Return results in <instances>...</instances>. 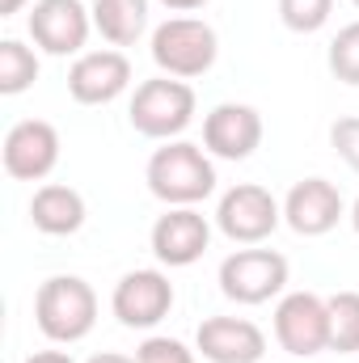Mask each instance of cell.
I'll use <instances>...</instances> for the list:
<instances>
[{
	"label": "cell",
	"mask_w": 359,
	"mask_h": 363,
	"mask_svg": "<svg viewBox=\"0 0 359 363\" xmlns=\"http://www.w3.org/2000/svg\"><path fill=\"white\" fill-rule=\"evenodd\" d=\"M144 178H148V190L161 203H170V207H194V203H203L216 190V165L207 161V152L199 144L174 140V144H165V148L153 152Z\"/></svg>",
	"instance_id": "cell-1"
},
{
	"label": "cell",
	"mask_w": 359,
	"mask_h": 363,
	"mask_svg": "<svg viewBox=\"0 0 359 363\" xmlns=\"http://www.w3.org/2000/svg\"><path fill=\"white\" fill-rule=\"evenodd\" d=\"M34 317L51 342H81L97 321V291L81 274H51L34 296Z\"/></svg>",
	"instance_id": "cell-2"
},
{
	"label": "cell",
	"mask_w": 359,
	"mask_h": 363,
	"mask_svg": "<svg viewBox=\"0 0 359 363\" xmlns=\"http://www.w3.org/2000/svg\"><path fill=\"white\" fill-rule=\"evenodd\" d=\"M216 55H220V38L199 17H170L153 30V64L165 77H178V81L203 77L211 72Z\"/></svg>",
	"instance_id": "cell-3"
},
{
	"label": "cell",
	"mask_w": 359,
	"mask_h": 363,
	"mask_svg": "<svg viewBox=\"0 0 359 363\" xmlns=\"http://www.w3.org/2000/svg\"><path fill=\"white\" fill-rule=\"evenodd\" d=\"M131 127L148 140H174L194 118V89L178 77H157L144 81L131 97Z\"/></svg>",
	"instance_id": "cell-4"
},
{
	"label": "cell",
	"mask_w": 359,
	"mask_h": 363,
	"mask_svg": "<svg viewBox=\"0 0 359 363\" xmlns=\"http://www.w3.org/2000/svg\"><path fill=\"white\" fill-rule=\"evenodd\" d=\"M279 220H283V207L275 203V194H270L267 186H258V182H241V186L224 190V199L216 207L220 233L228 241H237V245L267 241L270 233L279 228Z\"/></svg>",
	"instance_id": "cell-5"
},
{
	"label": "cell",
	"mask_w": 359,
	"mask_h": 363,
	"mask_svg": "<svg viewBox=\"0 0 359 363\" xmlns=\"http://www.w3.org/2000/svg\"><path fill=\"white\" fill-rule=\"evenodd\" d=\"M287 287V258L275 250H237L220 262V291L237 304H267Z\"/></svg>",
	"instance_id": "cell-6"
},
{
	"label": "cell",
	"mask_w": 359,
	"mask_h": 363,
	"mask_svg": "<svg viewBox=\"0 0 359 363\" xmlns=\"http://www.w3.org/2000/svg\"><path fill=\"white\" fill-rule=\"evenodd\" d=\"M275 338L287 355L309 359L330 347V304L313 291H292L275 308Z\"/></svg>",
	"instance_id": "cell-7"
},
{
	"label": "cell",
	"mask_w": 359,
	"mask_h": 363,
	"mask_svg": "<svg viewBox=\"0 0 359 363\" xmlns=\"http://www.w3.org/2000/svg\"><path fill=\"white\" fill-rule=\"evenodd\" d=\"M110 308L127 330H153L174 308V283L161 271H127L114 283Z\"/></svg>",
	"instance_id": "cell-8"
},
{
	"label": "cell",
	"mask_w": 359,
	"mask_h": 363,
	"mask_svg": "<svg viewBox=\"0 0 359 363\" xmlns=\"http://www.w3.org/2000/svg\"><path fill=\"white\" fill-rule=\"evenodd\" d=\"M93 9L81 0H34L30 9V38L47 55H77L89 43Z\"/></svg>",
	"instance_id": "cell-9"
},
{
	"label": "cell",
	"mask_w": 359,
	"mask_h": 363,
	"mask_svg": "<svg viewBox=\"0 0 359 363\" xmlns=\"http://www.w3.org/2000/svg\"><path fill=\"white\" fill-rule=\"evenodd\" d=\"M60 165V131L43 118H21L4 135V174L17 182H43Z\"/></svg>",
	"instance_id": "cell-10"
},
{
	"label": "cell",
	"mask_w": 359,
	"mask_h": 363,
	"mask_svg": "<svg viewBox=\"0 0 359 363\" xmlns=\"http://www.w3.org/2000/svg\"><path fill=\"white\" fill-rule=\"evenodd\" d=\"M203 144L220 161H245L263 144V114L241 101H224L203 118Z\"/></svg>",
	"instance_id": "cell-11"
},
{
	"label": "cell",
	"mask_w": 359,
	"mask_h": 363,
	"mask_svg": "<svg viewBox=\"0 0 359 363\" xmlns=\"http://www.w3.org/2000/svg\"><path fill=\"white\" fill-rule=\"evenodd\" d=\"M343 216H347L343 194H338L334 182H326V178L296 182V186L287 190V199H283V220H287V228L300 233V237H326Z\"/></svg>",
	"instance_id": "cell-12"
},
{
	"label": "cell",
	"mask_w": 359,
	"mask_h": 363,
	"mask_svg": "<svg viewBox=\"0 0 359 363\" xmlns=\"http://www.w3.org/2000/svg\"><path fill=\"white\" fill-rule=\"evenodd\" d=\"M194 351L207 363H258L267 355V334L245 317H207L194 334Z\"/></svg>",
	"instance_id": "cell-13"
},
{
	"label": "cell",
	"mask_w": 359,
	"mask_h": 363,
	"mask_svg": "<svg viewBox=\"0 0 359 363\" xmlns=\"http://www.w3.org/2000/svg\"><path fill=\"white\" fill-rule=\"evenodd\" d=\"M207 241H211V224L194 207H170L153 224V254L165 267H194L207 254Z\"/></svg>",
	"instance_id": "cell-14"
},
{
	"label": "cell",
	"mask_w": 359,
	"mask_h": 363,
	"mask_svg": "<svg viewBox=\"0 0 359 363\" xmlns=\"http://www.w3.org/2000/svg\"><path fill=\"white\" fill-rule=\"evenodd\" d=\"M127 85H131V64L123 51H85L68 72V93L81 106H106L123 97Z\"/></svg>",
	"instance_id": "cell-15"
},
{
	"label": "cell",
	"mask_w": 359,
	"mask_h": 363,
	"mask_svg": "<svg viewBox=\"0 0 359 363\" xmlns=\"http://www.w3.org/2000/svg\"><path fill=\"white\" fill-rule=\"evenodd\" d=\"M30 220L47 237H72L85 224V199L72 186H60V182L38 186L34 199H30Z\"/></svg>",
	"instance_id": "cell-16"
},
{
	"label": "cell",
	"mask_w": 359,
	"mask_h": 363,
	"mask_svg": "<svg viewBox=\"0 0 359 363\" xmlns=\"http://www.w3.org/2000/svg\"><path fill=\"white\" fill-rule=\"evenodd\" d=\"M93 26L106 43L131 47L148 30V0H93Z\"/></svg>",
	"instance_id": "cell-17"
},
{
	"label": "cell",
	"mask_w": 359,
	"mask_h": 363,
	"mask_svg": "<svg viewBox=\"0 0 359 363\" xmlns=\"http://www.w3.org/2000/svg\"><path fill=\"white\" fill-rule=\"evenodd\" d=\"M34 81H38V55L26 43L4 38L0 43V93L4 97H17V93L30 89Z\"/></svg>",
	"instance_id": "cell-18"
},
{
	"label": "cell",
	"mask_w": 359,
	"mask_h": 363,
	"mask_svg": "<svg viewBox=\"0 0 359 363\" xmlns=\"http://www.w3.org/2000/svg\"><path fill=\"white\" fill-rule=\"evenodd\" d=\"M330 304V351L355 355L359 351V291H338Z\"/></svg>",
	"instance_id": "cell-19"
},
{
	"label": "cell",
	"mask_w": 359,
	"mask_h": 363,
	"mask_svg": "<svg viewBox=\"0 0 359 363\" xmlns=\"http://www.w3.org/2000/svg\"><path fill=\"white\" fill-rule=\"evenodd\" d=\"M334 13V0H279V17L296 34H317Z\"/></svg>",
	"instance_id": "cell-20"
},
{
	"label": "cell",
	"mask_w": 359,
	"mask_h": 363,
	"mask_svg": "<svg viewBox=\"0 0 359 363\" xmlns=\"http://www.w3.org/2000/svg\"><path fill=\"white\" fill-rule=\"evenodd\" d=\"M330 72L343 85H359V21L343 26L330 43Z\"/></svg>",
	"instance_id": "cell-21"
},
{
	"label": "cell",
	"mask_w": 359,
	"mask_h": 363,
	"mask_svg": "<svg viewBox=\"0 0 359 363\" xmlns=\"http://www.w3.org/2000/svg\"><path fill=\"white\" fill-rule=\"evenodd\" d=\"M136 359L140 363H194V351L186 342H178V338H144Z\"/></svg>",
	"instance_id": "cell-22"
},
{
	"label": "cell",
	"mask_w": 359,
	"mask_h": 363,
	"mask_svg": "<svg viewBox=\"0 0 359 363\" xmlns=\"http://www.w3.org/2000/svg\"><path fill=\"white\" fill-rule=\"evenodd\" d=\"M330 144H334V152L359 174V118H338L330 127Z\"/></svg>",
	"instance_id": "cell-23"
},
{
	"label": "cell",
	"mask_w": 359,
	"mask_h": 363,
	"mask_svg": "<svg viewBox=\"0 0 359 363\" xmlns=\"http://www.w3.org/2000/svg\"><path fill=\"white\" fill-rule=\"evenodd\" d=\"M26 363H72V355H64V351H34Z\"/></svg>",
	"instance_id": "cell-24"
},
{
	"label": "cell",
	"mask_w": 359,
	"mask_h": 363,
	"mask_svg": "<svg viewBox=\"0 0 359 363\" xmlns=\"http://www.w3.org/2000/svg\"><path fill=\"white\" fill-rule=\"evenodd\" d=\"M165 9H174V13H194V9H203L207 0H161Z\"/></svg>",
	"instance_id": "cell-25"
},
{
	"label": "cell",
	"mask_w": 359,
	"mask_h": 363,
	"mask_svg": "<svg viewBox=\"0 0 359 363\" xmlns=\"http://www.w3.org/2000/svg\"><path fill=\"white\" fill-rule=\"evenodd\" d=\"M89 363H140V359H131V355H118V351H101V355H93Z\"/></svg>",
	"instance_id": "cell-26"
},
{
	"label": "cell",
	"mask_w": 359,
	"mask_h": 363,
	"mask_svg": "<svg viewBox=\"0 0 359 363\" xmlns=\"http://www.w3.org/2000/svg\"><path fill=\"white\" fill-rule=\"evenodd\" d=\"M21 4H26V0H0V17H13Z\"/></svg>",
	"instance_id": "cell-27"
},
{
	"label": "cell",
	"mask_w": 359,
	"mask_h": 363,
	"mask_svg": "<svg viewBox=\"0 0 359 363\" xmlns=\"http://www.w3.org/2000/svg\"><path fill=\"white\" fill-rule=\"evenodd\" d=\"M351 224H355V233H359V199H355V207H351Z\"/></svg>",
	"instance_id": "cell-28"
},
{
	"label": "cell",
	"mask_w": 359,
	"mask_h": 363,
	"mask_svg": "<svg viewBox=\"0 0 359 363\" xmlns=\"http://www.w3.org/2000/svg\"><path fill=\"white\" fill-rule=\"evenodd\" d=\"M351 4H355V9H359V0H351Z\"/></svg>",
	"instance_id": "cell-29"
}]
</instances>
